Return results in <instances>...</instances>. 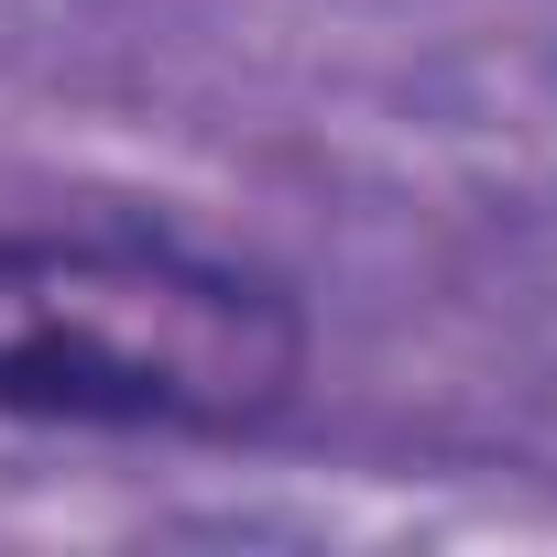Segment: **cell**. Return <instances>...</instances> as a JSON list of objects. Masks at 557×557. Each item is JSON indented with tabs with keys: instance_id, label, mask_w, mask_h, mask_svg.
<instances>
[{
	"instance_id": "obj_1",
	"label": "cell",
	"mask_w": 557,
	"mask_h": 557,
	"mask_svg": "<svg viewBox=\"0 0 557 557\" xmlns=\"http://www.w3.org/2000/svg\"><path fill=\"white\" fill-rule=\"evenodd\" d=\"M307 372L296 307L164 240H0V405L55 426L240 437Z\"/></svg>"
}]
</instances>
